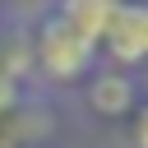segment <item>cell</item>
<instances>
[{"instance_id": "6da1fadb", "label": "cell", "mask_w": 148, "mask_h": 148, "mask_svg": "<svg viewBox=\"0 0 148 148\" xmlns=\"http://www.w3.org/2000/svg\"><path fill=\"white\" fill-rule=\"evenodd\" d=\"M88 51H92V46H88V42H83V37H79L65 18H60V14L42 28V65H46L56 79L79 74V69L88 65Z\"/></svg>"}, {"instance_id": "7a4b0ae2", "label": "cell", "mask_w": 148, "mask_h": 148, "mask_svg": "<svg viewBox=\"0 0 148 148\" xmlns=\"http://www.w3.org/2000/svg\"><path fill=\"white\" fill-rule=\"evenodd\" d=\"M102 37L116 60H143L148 56V5H120Z\"/></svg>"}, {"instance_id": "3957f363", "label": "cell", "mask_w": 148, "mask_h": 148, "mask_svg": "<svg viewBox=\"0 0 148 148\" xmlns=\"http://www.w3.org/2000/svg\"><path fill=\"white\" fill-rule=\"evenodd\" d=\"M120 9V0H65V9H60V18L92 46L102 32H106V23H111V14Z\"/></svg>"}, {"instance_id": "277c9868", "label": "cell", "mask_w": 148, "mask_h": 148, "mask_svg": "<svg viewBox=\"0 0 148 148\" xmlns=\"http://www.w3.org/2000/svg\"><path fill=\"white\" fill-rule=\"evenodd\" d=\"M130 97H134V92H130V83H125V79H116V74H106V79H97V83H92V106H97V111H106V116H120V111L130 106Z\"/></svg>"}, {"instance_id": "5b68a950", "label": "cell", "mask_w": 148, "mask_h": 148, "mask_svg": "<svg viewBox=\"0 0 148 148\" xmlns=\"http://www.w3.org/2000/svg\"><path fill=\"white\" fill-rule=\"evenodd\" d=\"M134 139H139V148H148V111L139 116V130H134Z\"/></svg>"}, {"instance_id": "8992f818", "label": "cell", "mask_w": 148, "mask_h": 148, "mask_svg": "<svg viewBox=\"0 0 148 148\" xmlns=\"http://www.w3.org/2000/svg\"><path fill=\"white\" fill-rule=\"evenodd\" d=\"M9 97H14V88H9V79H5V74H0V111H5V106H9Z\"/></svg>"}]
</instances>
